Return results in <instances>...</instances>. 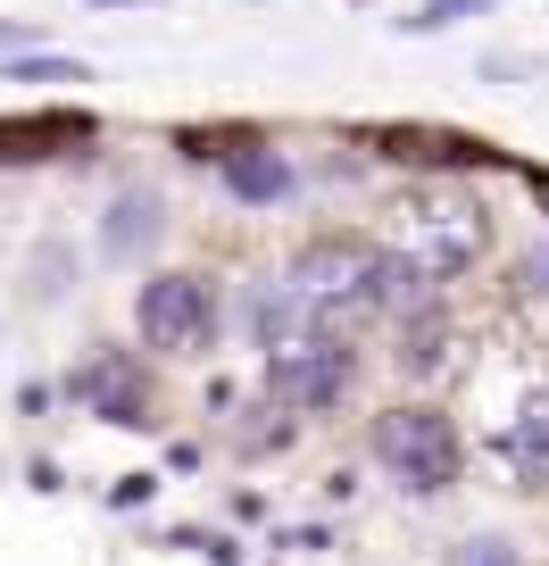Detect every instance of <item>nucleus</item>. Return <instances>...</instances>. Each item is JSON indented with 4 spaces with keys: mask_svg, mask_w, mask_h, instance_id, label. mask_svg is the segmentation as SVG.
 Returning a JSON list of instances; mask_svg holds the SVG:
<instances>
[{
    "mask_svg": "<svg viewBox=\"0 0 549 566\" xmlns=\"http://www.w3.org/2000/svg\"><path fill=\"white\" fill-rule=\"evenodd\" d=\"M383 266H391V250L374 233L334 226V233H308L284 259V283L317 334H358V325H383Z\"/></svg>",
    "mask_w": 549,
    "mask_h": 566,
    "instance_id": "obj_1",
    "label": "nucleus"
},
{
    "mask_svg": "<svg viewBox=\"0 0 549 566\" xmlns=\"http://www.w3.org/2000/svg\"><path fill=\"white\" fill-rule=\"evenodd\" d=\"M374 242L391 250V259L425 266L433 283H458L483 266V250H492V209H483L466 184H425L408 176V192L383 209V233Z\"/></svg>",
    "mask_w": 549,
    "mask_h": 566,
    "instance_id": "obj_2",
    "label": "nucleus"
},
{
    "mask_svg": "<svg viewBox=\"0 0 549 566\" xmlns=\"http://www.w3.org/2000/svg\"><path fill=\"white\" fill-rule=\"evenodd\" d=\"M367 450L408 500H442L450 483L466 475V433L442 400H391L383 417L367 424Z\"/></svg>",
    "mask_w": 549,
    "mask_h": 566,
    "instance_id": "obj_3",
    "label": "nucleus"
},
{
    "mask_svg": "<svg viewBox=\"0 0 549 566\" xmlns=\"http://www.w3.org/2000/svg\"><path fill=\"white\" fill-rule=\"evenodd\" d=\"M176 150L192 167H217V184H225L233 209H292V200H300L292 150L275 134H258V125H183Z\"/></svg>",
    "mask_w": 549,
    "mask_h": 566,
    "instance_id": "obj_4",
    "label": "nucleus"
},
{
    "mask_svg": "<svg viewBox=\"0 0 549 566\" xmlns=\"http://www.w3.org/2000/svg\"><path fill=\"white\" fill-rule=\"evenodd\" d=\"M134 334L150 358H209L225 334V292L200 266H159L134 283Z\"/></svg>",
    "mask_w": 549,
    "mask_h": 566,
    "instance_id": "obj_5",
    "label": "nucleus"
},
{
    "mask_svg": "<svg viewBox=\"0 0 549 566\" xmlns=\"http://www.w3.org/2000/svg\"><path fill=\"white\" fill-rule=\"evenodd\" d=\"M258 384L284 417H317V408H341V391L358 384V342L350 334H300L284 350L258 358Z\"/></svg>",
    "mask_w": 549,
    "mask_h": 566,
    "instance_id": "obj_6",
    "label": "nucleus"
},
{
    "mask_svg": "<svg viewBox=\"0 0 549 566\" xmlns=\"http://www.w3.org/2000/svg\"><path fill=\"white\" fill-rule=\"evenodd\" d=\"M358 150L383 167H408V176L425 184H458V176H483V167H499V150L483 134H458V125H416V117H383V125H358Z\"/></svg>",
    "mask_w": 549,
    "mask_h": 566,
    "instance_id": "obj_7",
    "label": "nucleus"
},
{
    "mask_svg": "<svg viewBox=\"0 0 549 566\" xmlns=\"http://www.w3.org/2000/svg\"><path fill=\"white\" fill-rule=\"evenodd\" d=\"M67 400L101 424H150L159 408V384H150L142 350H117V342H92V358L67 367Z\"/></svg>",
    "mask_w": 549,
    "mask_h": 566,
    "instance_id": "obj_8",
    "label": "nucleus"
},
{
    "mask_svg": "<svg viewBox=\"0 0 549 566\" xmlns=\"http://www.w3.org/2000/svg\"><path fill=\"white\" fill-rule=\"evenodd\" d=\"M92 242H101V266H142L167 242V192L159 184H117L101 200V233Z\"/></svg>",
    "mask_w": 549,
    "mask_h": 566,
    "instance_id": "obj_9",
    "label": "nucleus"
},
{
    "mask_svg": "<svg viewBox=\"0 0 549 566\" xmlns=\"http://www.w3.org/2000/svg\"><path fill=\"white\" fill-rule=\"evenodd\" d=\"M101 134L75 108H34V117H0V167H51V159H84V142Z\"/></svg>",
    "mask_w": 549,
    "mask_h": 566,
    "instance_id": "obj_10",
    "label": "nucleus"
},
{
    "mask_svg": "<svg viewBox=\"0 0 549 566\" xmlns=\"http://www.w3.org/2000/svg\"><path fill=\"white\" fill-rule=\"evenodd\" d=\"M499 467L516 483H541L549 475V375H525L508 391V417H499Z\"/></svg>",
    "mask_w": 549,
    "mask_h": 566,
    "instance_id": "obj_11",
    "label": "nucleus"
},
{
    "mask_svg": "<svg viewBox=\"0 0 549 566\" xmlns=\"http://www.w3.org/2000/svg\"><path fill=\"white\" fill-rule=\"evenodd\" d=\"M450 358H458V308H425V317L391 325V367L408 375V384H433V375H450Z\"/></svg>",
    "mask_w": 549,
    "mask_h": 566,
    "instance_id": "obj_12",
    "label": "nucleus"
},
{
    "mask_svg": "<svg viewBox=\"0 0 549 566\" xmlns=\"http://www.w3.org/2000/svg\"><path fill=\"white\" fill-rule=\"evenodd\" d=\"M300 334H317V325H308V308L292 301V283L284 275H258L242 292V342L266 358V350H284V342H300Z\"/></svg>",
    "mask_w": 549,
    "mask_h": 566,
    "instance_id": "obj_13",
    "label": "nucleus"
},
{
    "mask_svg": "<svg viewBox=\"0 0 549 566\" xmlns=\"http://www.w3.org/2000/svg\"><path fill=\"white\" fill-rule=\"evenodd\" d=\"M67 292H75V242H59V233H51V242L25 250V301H34V308H59Z\"/></svg>",
    "mask_w": 549,
    "mask_h": 566,
    "instance_id": "obj_14",
    "label": "nucleus"
},
{
    "mask_svg": "<svg viewBox=\"0 0 549 566\" xmlns=\"http://www.w3.org/2000/svg\"><path fill=\"white\" fill-rule=\"evenodd\" d=\"M0 84H84V67H75V59H42V51H18L9 59V67H0Z\"/></svg>",
    "mask_w": 549,
    "mask_h": 566,
    "instance_id": "obj_15",
    "label": "nucleus"
},
{
    "mask_svg": "<svg viewBox=\"0 0 549 566\" xmlns=\"http://www.w3.org/2000/svg\"><path fill=\"white\" fill-rule=\"evenodd\" d=\"M450 566H525V558H516V542H499V533H466V542L450 549Z\"/></svg>",
    "mask_w": 549,
    "mask_h": 566,
    "instance_id": "obj_16",
    "label": "nucleus"
},
{
    "mask_svg": "<svg viewBox=\"0 0 549 566\" xmlns=\"http://www.w3.org/2000/svg\"><path fill=\"white\" fill-rule=\"evenodd\" d=\"M516 292H525V301H549V242H532L525 259H516Z\"/></svg>",
    "mask_w": 549,
    "mask_h": 566,
    "instance_id": "obj_17",
    "label": "nucleus"
},
{
    "mask_svg": "<svg viewBox=\"0 0 549 566\" xmlns=\"http://www.w3.org/2000/svg\"><path fill=\"white\" fill-rule=\"evenodd\" d=\"M525 192H532V209L549 217V167H525Z\"/></svg>",
    "mask_w": 549,
    "mask_h": 566,
    "instance_id": "obj_18",
    "label": "nucleus"
},
{
    "mask_svg": "<svg viewBox=\"0 0 549 566\" xmlns=\"http://www.w3.org/2000/svg\"><path fill=\"white\" fill-rule=\"evenodd\" d=\"M101 9H159V0H101Z\"/></svg>",
    "mask_w": 549,
    "mask_h": 566,
    "instance_id": "obj_19",
    "label": "nucleus"
}]
</instances>
